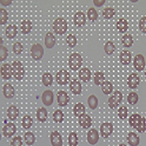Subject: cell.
<instances>
[{"label":"cell","mask_w":146,"mask_h":146,"mask_svg":"<svg viewBox=\"0 0 146 146\" xmlns=\"http://www.w3.org/2000/svg\"><path fill=\"white\" fill-rule=\"evenodd\" d=\"M23 141L22 137L19 135H17L13 137L10 141V146H23Z\"/></svg>","instance_id":"cell-48"},{"label":"cell","mask_w":146,"mask_h":146,"mask_svg":"<svg viewBox=\"0 0 146 146\" xmlns=\"http://www.w3.org/2000/svg\"><path fill=\"white\" fill-rule=\"evenodd\" d=\"M24 142L27 146L33 145L35 141L36 137L35 134L31 131H27L24 134Z\"/></svg>","instance_id":"cell-38"},{"label":"cell","mask_w":146,"mask_h":146,"mask_svg":"<svg viewBox=\"0 0 146 146\" xmlns=\"http://www.w3.org/2000/svg\"><path fill=\"white\" fill-rule=\"evenodd\" d=\"M56 81L61 86H65L70 81V75L68 71L64 69L57 72L55 76Z\"/></svg>","instance_id":"cell-6"},{"label":"cell","mask_w":146,"mask_h":146,"mask_svg":"<svg viewBox=\"0 0 146 146\" xmlns=\"http://www.w3.org/2000/svg\"><path fill=\"white\" fill-rule=\"evenodd\" d=\"M36 116L38 121L43 123L47 120L48 118V112L45 107H40L37 109Z\"/></svg>","instance_id":"cell-28"},{"label":"cell","mask_w":146,"mask_h":146,"mask_svg":"<svg viewBox=\"0 0 146 146\" xmlns=\"http://www.w3.org/2000/svg\"><path fill=\"white\" fill-rule=\"evenodd\" d=\"M24 48L23 44L20 42H16L13 45V52L17 55H19L22 53L24 51Z\"/></svg>","instance_id":"cell-47"},{"label":"cell","mask_w":146,"mask_h":146,"mask_svg":"<svg viewBox=\"0 0 146 146\" xmlns=\"http://www.w3.org/2000/svg\"><path fill=\"white\" fill-rule=\"evenodd\" d=\"M9 55V51L5 46L1 45V61H5L8 58Z\"/></svg>","instance_id":"cell-50"},{"label":"cell","mask_w":146,"mask_h":146,"mask_svg":"<svg viewBox=\"0 0 146 146\" xmlns=\"http://www.w3.org/2000/svg\"><path fill=\"white\" fill-rule=\"evenodd\" d=\"M17 131V127L13 122L7 123L2 127V133L3 136L7 138H11L13 136Z\"/></svg>","instance_id":"cell-10"},{"label":"cell","mask_w":146,"mask_h":146,"mask_svg":"<svg viewBox=\"0 0 146 146\" xmlns=\"http://www.w3.org/2000/svg\"><path fill=\"white\" fill-rule=\"evenodd\" d=\"M69 88L71 92L76 96L80 95L82 92V84L78 79L73 78L70 80Z\"/></svg>","instance_id":"cell-17"},{"label":"cell","mask_w":146,"mask_h":146,"mask_svg":"<svg viewBox=\"0 0 146 146\" xmlns=\"http://www.w3.org/2000/svg\"><path fill=\"white\" fill-rule=\"evenodd\" d=\"M99 139V133L96 129H90L87 133V141L90 145H95L98 142Z\"/></svg>","instance_id":"cell-16"},{"label":"cell","mask_w":146,"mask_h":146,"mask_svg":"<svg viewBox=\"0 0 146 146\" xmlns=\"http://www.w3.org/2000/svg\"><path fill=\"white\" fill-rule=\"evenodd\" d=\"M105 1H94V3L95 6L97 7H101L105 2Z\"/></svg>","instance_id":"cell-51"},{"label":"cell","mask_w":146,"mask_h":146,"mask_svg":"<svg viewBox=\"0 0 146 146\" xmlns=\"http://www.w3.org/2000/svg\"><path fill=\"white\" fill-rule=\"evenodd\" d=\"M121 44L123 47L130 48L133 46L134 43V39L133 36L129 33L125 34L121 38Z\"/></svg>","instance_id":"cell-31"},{"label":"cell","mask_w":146,"mask_h":146,"mask_svg":"<svg viewBox=\"0 0 146 146\" xmlns=\"http://www.w3.org/2000/svg\"><path fill=\"white\" fill-rule=\"evenodd\" d=\"M33 122L32 117L30 115H26L23 116L21 119V125L25 129H29L32 127Z\"/></svg>","instance_id":"cell-33"},{"label":"cell","mask_w":146,"mask_h":146,"mask_svg":"<svg viewBox=\"0 0 146 146\" xmlns=\"http://www.w3.org/2000/svg\"><path fill=\"white\" fill-rule=\"evenodd\" d=\"M50 139L52 146H63V141L62 136L57 130L51 131L50 135Z\"/></svg>","instance_id":"cell-14"},{"label":"cell","mask_w":146,"mask_h":146,"mask_svg":"<svg viewBox=\"0 0 146 146\" xmlns=\"http://www.w3.org/2000/svg\"><path fill=\"white\" fill-rule=\"evenodd\" d=\"M102 93L105 95H109L113 92L114 86L113 84L108 81L106 80L101 86Z\"/></svg>","instance_id":"cell-37"},{"label":"cell","mask_w":146,"mask_h":146,"mask_svg":"<svg viewBox=\"0 0 146 146\" xmlns=\"http://www.w3.org/2000/svg\"><path fill=\"white\" fill-rule=\"evenodd\" d=\"M144 75L145 76V78L146 80V68L145 69V71H144Z\"/></svg>","instance_id":"cell-53"},{"label":"cell","mask_w":146,"mask_h":146,"mask_svg":"<svg viewBox=\"0 0 146 146\" xmlns=\"http://www.w3.org/2000/svg\"><path fill=\"white\" fill-rule=\"evenodd\" d=\"M132 54L128 50H123L119 53V61L123 65H128L132 61Z\"/></svg>","instance_id":"cell-21"},{"label":"cell","mask_w":146,"mask_h":146,"mask_svg":"<svg viewBox=\"0 0 146 146\" xmlns=\"http://www.w3.org/2000/svg\"><path fill=\"white\" fill-rule=\"evenodd\" d=\"M21 32L24 35H27L33 30V24L31 21L26 19L22 21L20 25Z\"/></svg>","instance_id":"cell-24"},{"label":"cell","mask_w":146,"mask_h":146,"mask_svg":"<svg viewBox=\"0 0 146 146\" xmlns=\"http://www.w3.org/2000/svg\"><path fill=\"white\" fill-rule=\"evenodd\" d=\"M92 74V72L88 68L84 67L79 70L78 77L82 82L87 83L91 80Z\"/></svg>","instance_id":"cell-22"},{"label":"cell","mask_w":146,"mask_h":146,"mask_svg":"<svg viewBox=\"0 0 146 146\" xmlns=\"http://www.w3.org/2000/svg\"><path fill=\"white\" fill-rule=\"evenodd\" d=\"M1 77L5 80H9L12 78L11 65L8 63H4L1 66Z\"/></svg>","instance_id":"cell-23"},{"label":"cell","mask_w":146,"mask_h":146,"mask_svg":"<svg viewBox=\"0 0 146 146\" xmlns=\"http://www.w3.org/2000/svg\"><path fill=\"white\" fill-rule=\"evenodd\" d=\"M66 42L70 48H73L77 45L78 41L76 36L74 34L70 33L66 38Z\"/></svg>","instance_id":"cell-45"},{"label":"cell","mask_w":146,"mask_h":146,"mask_svg":"<svg viewBox=\"0 0 146 146\" xmlns=\"http://www.w3.org/2000/svg\"><path fill=\"white\" fill-rule=\"evenodd\" d=\"M138 94L136 92H131L127 96V101L129 104L131 105H135L138 102L139 100Z\"/></svg>","instance_id":"cell-43"},{"label":"cell","mask_w":146,"mask_h":146,"mask_svg":"<svg viewBox=\"0 0 146 146\" xmlns=\"http://www.w3.org/2000/svg\"><path fill=\"white\" fill-rule=\"evenodd\" d=\"M133 65L134 68L139 72L143 71L146 66L145 57L141 54H138L134 57Z\"/></svg>","instance_id":"cell-11"},{"label":"cell","mask_w":146,"mask_h":146,"mask_svg":"<svg viewBox=\"0 0 146 146\" xmlns=\"http://www.w3.org/2000/svg\"><path fill=\"white\" fill-rule=\"evenodd\" d=\"M139 28L141 33L146 34V16L141 18L139 22Z\"/></svg>","instance_id":"cell-49"},{"label":"cell","mask_w":146,"mask_h":146,"mask_svg":"<svg viewBox=\"0 0 146 146\" xmlns=\"http://www.w3.org/2000/svg\"><path fill=\"white\" fill-rule=\"evenodd\" d=\"M129 115V110L126 106L120 107L117 110V115L118 118L121 120H124L127 118Z\"/></svg>","instance_id":"cell-44"},{"label":"cell","mask_w":146,"mask_h":146,"mask_svg":"<svg viewBox=\"0 0 146 146\" xmlns=\"http://www.w3.org/2000/svg\"><path fill=\"white\" fill-rule=\"evenodd\" d=\"M74 23L76 27L81 28L85 25L86 23V16L84 13L79 11L74 16Z\"/></svg>","instance_id":"cell-15"},{"label":"cell","mask_w":146,"mask_h":146,"mask_svg":"<svg viewBox=\"0 0 146 146\" xmlns=\"http://www.w3.org/2000/svg\"><path fill=\"white\" fill-rule=\"evenodd\" d=\"M78 123L81 128L87 129L92 125L93 120L89 115L85 114L78 118Z\"/></svg>","instance_id":"cell-18"},{"label":"cell","mask_w":146,"mask_h":146,"mask_svg":"<svg viewBox=\"0 0 146 146\" xmlns=\"http://www.w3.org/2000/svg\"><path fill=\"white\" fill-rule=\"evenodd\" d=\"M56 43V38L51 32H48L45 35L44 39V44L45 47L48 49L53 48Z\"/></svg>","instance_id":"cell-25"},{"label":"cell","mask_w":146,"mask_h":146,"mask_svg":"<svg viewBox=\"0 0 146 146\" xmlns=\"http://www.w3.org/2000/svg\"><path fill=\"white\" fill-rule=\"evenodd\" d=\"M2 92L3 96L7 99H11L15 96V90L12 84L6 83L3 86Z\"/></svg>","instance_id":"cell-19"},{"label":"cell","mask_w":146,"mask_h":146,"mask_svg":"<svg viewBox=\"0 0 146 146\" xmlns=\"http://www.w3.org/2000/svg\"><path fill=\"white\" fill-rule=\"evenodd\" d=\"M105 52L108 55L110 56L115 52L116 49L115 43L111 41H108L104 45Z\"/></svg>","instance_id":"cell-39"},{"label":"cell","mask_w":146,"mask_h":146,"mask_svg":"<svg viewBox=\"0 0 146 146\" xmlns=\"http://www.w3.org/2000/svg\"><path fill=\"white\" fill-rule=\"evenodd\" d=\"M129 124L139 133H144L146 131V119L144 116L138 113L131 115L128 119Z\"/></svg>","instance_id":"cell-1"},{"label":"cell","mask_w":146,"mask_h":146,"mask_svg":"<svg viewBox=\"0 0 146 146\" xmlns=\"http://www.w3.org/2000/svg\"><path fill=\"white\" fill-rule=\"evenodd\" d=\"M94 83L97 86H101L106 81L104 73L100 71H97L94 73L93 75Z\"/></svg>","instance_id":"cell-32"},{"label":"cell","mask_w":146,"mask_h":146,"mask_svg":"<svg viewBox=\"0 0 146 146\" xmlns=\"http://www.w3.org/2000/svg\"><path fill=\"white\" fill-rule=\"evenodd\" d=\"M68 63L70 69L76 71L82 66L83 63V58L79 53H73L69 57Z\"/></svg>","instance_id":"cell-4"},{"label":"cell","mask_w":146,"mask_h":146,"mask_svg":"<svg viewBox=\"0 0 146 146\" xmlns=\"http://www.w3.org/2000/svg\"><path fill=\"white\" fill-rule=\"evenodd\" d=\"M20 111L17 107L14 105L9 106L6 110V115L8 119L14 121L17 119L19 115Z\"/></svg>","instance_id":"cell-20"},{"label":"cell","mask_w":146,"mask_h":146,"mask_svg":"<svg viewBox=\"0 0 146 146\" xmlns=\"http://www.w3.org/2000/svg\"><path fill=\"white\" fill-rule=\"evenodd\" d=\"M123 99V95L120 91L116 90L108 99V105L109 108L114 110L118 107Z\"/></svg>","instance_id":"cell-5"},{"label":"cell","mask_w":146,"mask_h":146,"mask_svg":"<svg viewBox=\"0 0 146 146\" xmlns=\"http://www.w3.org/2000/svg\"><path fill=\"white\" fill-rule=\"evenodd\" d=\"M127 143L131 146H138L140 143V138L136 133L130 132L126 136Z\"/></svg>","instance_id":"cell-29"},{"label":"cell","mask_w":146,"mask_h":146,"mask_svg":"<svg viewBox=\"0 0 146 146\" xmlns=\"http://www.w3.org/2000/svg\"><path fill=\"white\" fill-rule=\"evenodd\" d=\"M87 103L90 108L92 110H94L98 107V98L96 95L91 94L87 98Z\"/></svg>","instance_id":"cell-40"},{"label":"cell","mask_w":146,"mask_h":146,"mask_svg":"<svg viewBox=\"0 0 146 146\" xmlns=\"http://www.w3.org/2000/svg\"><path fill=\"white\" fill-rule=\"evenodd\" d=\"M30 52L33 59L35 61H39L43 58L44 50L43 46L40 43H35L32 45Z\"/></svg>","instance_id":"cell-7"},{"label":"cell","mask_w":146,"mask_h":146,"mask_svg":"<svg viewBox=\"0 0 146 146\" xmlns=\"http://www.w3.org/2000/svg\"><path fill=\"white\" fill-rule=\"evenodd\" d=\"M117 146H127L124 143H120Z\"/></svg>","instance_id":"cell-52"},{"label":"cell","mask_w":146,"mask_h":146,"mask_svg":"<svg viewBox=\"0 0 146 146\" xmlns=\"http://www.w3.org/2000/svg\"><path fill=\"white\" fill-rule=\"evenodd\" d=\"M114 131V126L111 123L104 122L101 124L100 127L101 137L104 139L108 138Z\"/></svg>","instance_id":"cell-8"},{"label":"cell","mask_w":146,"mask_h":146,"mask_svg":"<svg viewBox=\"0 0 146 146\" xmlns=\"http://www.w3.org/2000/svg\"><path fill=\"white\" fill-rule=\"evenodd\" d=\"M116 13V10L111 7H106L102 11V17L106 20L111 19L115 16Z\"/></svg>","instance_id":"cell-36"},{"label":"cell","mask_w":146,"mask_h":146,"mask_svg":"<svg viewBox=\"0 0 146 146\" xmlns=\"http://www.w3.org/2000/svg\"><path fill=\"white\" fill-rule=\"evenodd\" d=\"M42 82L44 86L49 87L52 85L53 82V77L50 73L46 72L42 75Z\"/></svg>","instance_id":"cell-35"},{"label":"cell","mask_w":146,"mask_h":146,"mask_svg":"<svg viewBox=\"0 0 146 146\" xmlns=\"http://www.w3.org/2000/svg\"><path fill=\"white\" fill-rule=\"evenodd\" d=\"M73 112L76 117L79 118L86 114L85 106L81 102H77L73 107Z\"/></svg>","instance_id":"cell-30"},{"label":"cell","mask_w":146,"mask_h":146,"mask_svg":"<svg viewBox=\"0 0 146 146\" xmlns=\"http://www.w3.org/2000/svg\"><path fill=\"white\" fill-rule=\"evenodd\" d=\"M54 94L51 90L47 89L43 92L41 96L42 103L46 107L51 106L53 103Z\"/></svg>","instance_id":"cell-13"},{"label":"cell","mask_w":146,"mask_h":146,"mask_svg":"<svg viewBox=\"0 0 146 146\" xmlns=\"http://www.w3.org/2000/svg\"><path fill=\"white\" fill-rule=\"evenodd\" d=\"M87 15L89 20L92 23H94L97 21L99 16L98 11L94 7H91L89 8L87 13Z\"/></svg>","instance_id":"cell-41"},{"label":"cell","mask_w":146,"mask_h":146,"mask_svg":"<svg viewBox=\"0 0 146 146\" xmlns=\"http://www.w3.org/2000/svg\"><path fill=\"white\" fill-rule=\"evenodd\" d=\"M68 141L69 146H77L79 144L78 134L74 131L71 132L68 137Z\"/></svg>","instance_id":"cell-42"},{"label":"cell","mask_w":146,"mask_h":146,"mask_svg":"<svg viewBox=\"0 0 146 146\" xmlns=\"http://www.w3.org/2000/svg\"><path fill=\"white\" fill-rule=\"evenodd\" d=\"M53 121L56 123H61L64 119V115L63 111L60 109H57L52 114Z\"/></svg>","instance_id":"cell-34"},{"label":"cell","mask_w":146,"mask_h":146,"mask_svg":"<svg viewBox=\"0 0 146 146\" xmlns=\"http://www.w3.org/2000/svg\"><path fill=\"white\" fill-rule=\"evenodd\" d=\"M0 24L5 25L9 20V13L7 10L3 8H0Z\"/></svg>","instance_id":"cell-46"},{"label":"cell","mask_w":146,"mask_h":146,"mask_svg":"<svg viewBox=\"0 0 146 146\" xmlns=\"http://www.w3.org/2000/svg\"><path fill=\"white\" fill-rule=\"evenodd\" d=\"M18 32V28L16 24H9L5 29V35L9 39L14 38L16 36Z\"/></svg>","instance_id":"cell-27"},{"label":"cell","mask_w":146,"mask_h":146,"mask_svg":"<svg viewBox=\"0 0 146 146\" xmlns=\"http://www.w3.org/2000/svg\"><path fill=\"white\" fill-rule=\"evenodd\" d=\"M126 82L129 88L135 89L138 88L140 84V77L137 73H131L127 78Z\"/></svg>","instance_id":"cell-12"},{"label":"cell","mask_w":146,"mask_h":146,"mask_svg":"<svg viewBox=\"0 0 146 146\" xmlns=\"http://www.w3.org/2000/svg\"><path fill=\"white\" fill-rule=\"evenodd\" d=\"M11 68V74L14 78L17 81H22L25 74L24 67L23 63L19 60H16L13 62Z\"/></svg>","instance_id":"cell-2"},{"label":"cell","mask_w":146,"mask_h":146,"mask_svg":"<svg viewBox=\"0 0 146 146\" xmlns=\"http://www.w3.org/2000/svg\"><path fill=\"white\" fill-rule=\"evenodd\" d=\"M52 27L56 34L62 35L65 34L68 29V23L64 18L58 17L53 22Z\"/></svg>","instance_id":"cell-3"},{"label":"cell","mask_w":146,"mask_h":146,"mask_svg":"<svg viewBox=\"0 0 146 146\" xmlns=\"http://www.w3.org/2000/svg\"><path fill=\"white\" fill-rule=\"evenodd\" d=\"M56 96L58 106L61 107L67 106L70 100V97L68 94L63 90L58 91Z\"/></svg>","instance_id":"cell-9"},{"label":"cell","mask_w":146,"mask_h":146,"mask_svg":"<svg viewBox=\"0 0 146 146\" xmlns=\"http://www.w3.org/2000/svg\"><path fill=\"white\" fill-rule=\"evenodd\" d=\"M116 27L119 32L122 34L124 33L129 29L128 21L124 18H119L116 21Z\"/></svg>","instance_id":"cell-26"}]
</instances>
